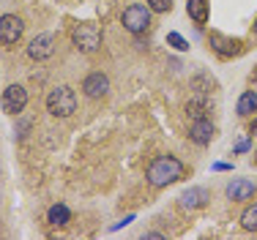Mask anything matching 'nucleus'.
<instances>
[{
    "label": "nucleus",
    "instance_id": "f257e3e1",
    "mask_svg": "<svg viewBox=\"0 0 257 240\" xmlns=\"http://www.w3.org/2000/svg\"><path fill=\"white\" fill-rule=\"evenodd\" d=\"M183 172L186 167L178 161L175 156H159L154 161L148 164V169H145V177H148L151 186L156 188H164V186H173V183H178L183 177Z\"/></svg>",
    "mask_w": 257,
    "mask_h": 240
},
{
    "label": "nucleus",
    "instance_id": "f03ea898",
    "mask_svg": "<svg viewBox=\"0 0 257 240\" xmlns=\"http://www.w3.org/2000/svg\"><path fill=\"white\" fill-rule=\"evenodd\" d=\"M47 112L52 118H69V115L77 112V93L69 88V85H60V88H52L47 93Z\"/></svg>",
    "mask_w": 257,
    "mask_h": 240
},
{
    "label": "nucleus",
    "instance_id": "7ed1b4c3",
    "mask_svg": "<svg viewBox=\"0 0 257 240\" xmlns=\"http://www.w3.org/2000/svg\"><path fill=\"white\" fill-rule=\"evenodd\" d=\"M71 44H74L79 52L85 55H93L96 49L101 47V28L93 22H79L71 30Z\"/></svg>",
    "mask_w": 257,
    "mask_h": 240
},
{
    "label": "nucleus",
    "instance_id": "20e7f679",
    "mask_svg": "<svg viewBox=\"0 0 257 240\" xmlns=\"http://www.w3.org/2000/svg\"><path fill=\"white\" fill-rule=\"evenodd\" d=\"M120 25L128 30L132 36H143L145 30L151 28V9H148V3H132L128 9L120 14Z\"/></svg>",
    "mask_w": 257,
    "mask_h": 240
},
{
    "label": "nucleus",
    "instance_id": "39448f33",
    "mask_svg": "<svg viewBox=\"0 0 257 240\" xmlns=\"http://www.w3.org/2000/svg\"><path fill=\"white\" fill-rule=\"evenodd\" d=\"M0 107H3V112L14 115V118L22 115V109L28 107V90L22 85H9L0 96Z\"/></svg>",
    "mask_w": 257,
    "mask_h": 240
},
{
    "label": "nucleus",
    "instance_id": "423d86ee",
    "mask_svg": "<svg viewBox=\"0 0 257 240\" xmlns=\"http://www.w3.org/2000/svg\"><path fill=\"white\" fill-rule=\"evenodd\" d=\"M208 44L211 49L219 55V58H238V55L243 52V44L238 39H230V36L219 33V30H211V36H208Z\"/></svg>",
    "mask_w": 257,
    "mask_h": 240
},
{
    "label": "nucleus",
    "instance_id": "0eeeda50",
    "mask_svg": "<svg viewBox=\"0 0 257 240\" xmlns=\"http://www.w3.org/2000/svg\"><path fill=\"white\" fill-rule=\"evenodd\" d=\"M22 33H25V22H22L17 14H3L0 17V44L14 47L17 41L22 39Z\"/></svg>",
    "mask_w": 257,
    "mask_h": 240
},
{
    "label": "nucleus",
    "instance_id": "6e6552de",
    "mask_svg": "<svg viewBox=\"0 0 257 240\" xmlns=\"http://www.w3.org/2000/svg\"><path fill=\"white\" fill-rule=\"evenodd\" d=\"M55 55V36L52 33H39L28 44V58L30 60H47Z\"/></svg>",
    "mask_w": 257,
    "mask_h": 240
},
{
    "label": "nucleus",
    "instance_id": "1a4fd4ad",
    "mask_svg": "<svg viewBox=\"0 0 257 240\" xmlns=\"http://www.w3.org/2000/svg\"><path fill=\"white\" fill-rule=\"evenodd\" d=\"M254 191H257V183H254V180H246V177H235V180H230L227 188H224L227 199H232V202H246V199H252Z\"/></svg>",
    "mask_w": 257,
    "mask_h": 240
},
{
    "label": "nucleus",
    "instance_id": "9d476101",
    "mask_svg": "<svg viewBox=\"0 0 257 240\" xmlns=\"http://www.w3.org/2000/svg\"><path fill=\"white\" fill-rule=\"evenodd\" d=\"M107 90H109V77L101 71H93L82 79V93L88 98H101L107 96Z\"/></svg>",
    "mask_w": 257,
    "mask_h": 240
},
{
    "label": "nucleus",
    "instance_id": "9b49d317",
    "mask_svg": "<svg viewBox=\"0 0 257 240\" xmlns=\"http://www.w3.org/2000/svg\"><path fill=\"white\" fill-rule=\"evenodd\" d=\"M213 137H216V126L208 118L192 120V126H189V139H192L194 145H208Z\"/></svg>",
    "mask_w": 257,
    "mask_h": 240
},
{
    "label": "nucleus",
    "instance_id": "f8f14e48",
    "mask_svg": "<svg viewBox=\"0 0 257 240\" xmlns=\"http://www.w3.org/2000/svg\"><path fill=\"white\" fill-rule=\"evenodd\" d=\"M208 199H211V194H208L203 186H194V188H186V191L178 196V205L183 210H200V207L208 205Z\"/></svg>",
    "mask_w": 257,
    "mask_h": 240
},
{
    "label": "nucleus",
    "instance_id": "ddd939ff",
    "mask_svg": "<svg viewBox=\"0 0 257 240\" xmlns=\"http://www.w3.org/2000/svg\"><path fill=\"white\" fill-rule=\"evenodd\" d=\"M186 112L192 120H200V118H208V112H211V98L205 93H197L192 98V101L186 104Z\"/></svg>",
    "mask_w": 257,
    "mask_h": 240
},
{
    "label": "nucleus",
    "instance_id": "4468645a",
    "mask_svg": "<svg viewBox=\"0 0 257 240\" xmlns=\"http://www.w3.org/2000/svg\"><path fill=\"white\" fill-rule=\"evenodd\" d=\"M186 14L192 22L205 25L208 22V0H186Z\"/></svg>",
    "mask_w": 257,
    "mask_h": 240
},
{
    "label": "nucleus",
    "instance_id": "2eb2a0df",
    "mask_svg": "<svg viewBox=\"0 0 257 240\" xmlns=\"http://www.w3.org/2000/svg\"><path fill=\"white\" fill-rule=\"evenodd\" d=\"M47 221H50L52 226H66L71 221V210L63 202H58V205H52L50 210H47Z\"/></svg>",
    "mask_w": 257,
    "mask_h": 240
},
{
    "label": "nucleus",
    "instance_id": "dca6fc26",
    "mask_svg": "<svg viewBox=\"0 0 257 240\" xmlns=\"http://www.w3.org/2000/svg\"><path fill=\"white\" fill-rule=\"evenodd\" d=\"M238 115L241 118H249V115H254L257 112V93L254 90H243L241 98H238Z\"/></svg>",
    "mask_w": 257,
    "mask_h": 240
},
{
    "label": "nucleus",
    "instance_id": "f3484780",
    "mask_svg": "<svg viewBox=\"0 0 257 240\" xmlns=\"http://www.w3.org/2000/svg\"><path fill=\"white\" fill-rule=\"evenodd\" d=\"M241 226L246 232H257V202H254V205H249L246 210L241 213Z\"/></svg>",
    "mask_w": 257,
    "mask_h": 240
},
{
    "label": "nucleus",
    "instance_id": "a211bd4d",
    "mask_svg": "<svg viewBox=\"0 0 257 240\" xmlns=\"http://www.w3.org/2000/svg\"><path fill=\"white\" fill-rule=\"evenodd\" d=\"M211 88H213V79L205 77V74H200V77L192 79V90H197V93H205L208 96V90H211Z\"/></svg>",
    "mask_w": 257,
    "mask_h": 240
},
{
    "label": "nucleus",
    "instance_id": "6ab92c4d",
    "mask_svg": "<svg viewBox=\"0 0 257 240\" xmlns=\"http://www.w3.org/2000/svg\"><path fill=\"white\" fill-rule=\"evenodd\" d=\"M167 44L173 49H178V52H186V49H189V41L183 39L181 33H175V30H173V33H167Z\"/></svg>",
    "mask_w": 257,
    "mask_h": 240
},
{
    "label": "nucleus",
    "instance_id": "aec40b11",
    "mask_svg": "<svg viewBox=\"0 0 257 240\" xmlns=\"http://www.w3.org/2000/svg\"><path fill=\"white\" fill-rule=\"evenodd\" d=\"M148 9L156 11V14H167L173 9V0H148Z\"/></svg>",
    "mask_w": 257,
    "mask_h": 240
},
{
    "label": "nucleus",
    "instance_id": "412c9836",
    "mask_svg": "<svg viewBox=\"0 0 257 240\" xmlns=\"http://www.w3.org/2000/svg\"><path fill=\"white\" fill-rule=\"evenodd\" d=\"M249 147H252V142H249V139H241V142L235 145V153H246Z\"/></svg>",
    "mask_w": 257,
    "mask_h": 240
},
{
    "label": "nucleus",
    "instance_id": "4be33fe9",
    "mask_svg": "<svg viewBox=\"0 0 257 240\" xmlns=\"http://www.w3.org/2000/svg\"><path fill=\"white\" fill-rule=\"evenodd\" d=\"M227 169H232L230 164H224V161H216L213 164V172H227Z\"/></svg>",
    "mask_w": 257,
    "mask_h": 240
},
{
    "label": "nucleus",
    "instance_id": "5701e85b",
    "mask_svg": "<svg viewBox=\"0 0 257 240\" xmlns=\"http://www.w3.org/2000/svg\"><path fill=\"white\" fill-rule=\"evenodd\" d=\"M134 221V216H126L123 221H118V224H112V229H120V226H126V224H132Z\"/></svg>",
    "mask_w": 257,
    "mask_h": 240
},
{
    "label": "nucleus",
    "instance_id": "b1692460",
    "mask_svg": "<svg viewBox=\"0 0 257 240\" xmlns=\"http://www.w3.org/2000/svg\"><path fill=\"white\" fill-rule=\"evenodd\" d=\"M254 131H257V120H254V123H252V134H254Z\"/></svg>",
    "mask_w": 257,
    "mask_h": 240
},
{
    "label": "nucleus",
    "instance_id": "393cba45",
    "mask_svg": "<svg viewBox=\"0 0 257 240\" xmlns=\"http://www.w3.org/2000/svg\"><path fill=\"white\" fill-rule=\"evenodd\" d=\"M254 36H257V20H254Z\"/></svg>",
    "mask_w": 257,
    "mask_h": 240
}]
</instances>
